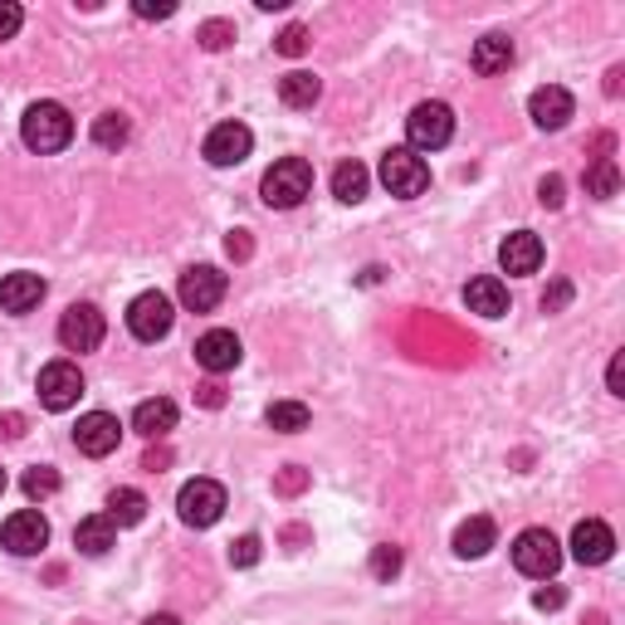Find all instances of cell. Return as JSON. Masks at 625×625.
I'll use <instances>...</instances> for the list:
<instances>
[{"label": "cell", "mask_w": 625, "mask_h": 625, "mask_svg": "<svg viewBox=\"0 0 625 625\" xmlns=\"http://www.w3.org/2000/svg\"><path fill=\"white\" fill-rule=\"evenodd\" d=\"M20 138L30 152H64L73 142V118L64 103H30L20 118Z\"/></svg>", "instance_id": "cell-1"}, {"label": "cell", "mask_w": 625, "mask_h": 625, "mask_svg": "<svg viewBox=\"0 0 625 625\" xmlns=\"http://www.w3.org/2000/svg\"><path fill=\"white\" fill-rule=\"evenodd\" d=\"M260 195L269 211H293V205H303L313 195V167L303 157H284V162H274L264 171Z\"/></svg>", "instance_id": "cell-2"}, {"label": "cell", "mask_w": 625, "mask_h": 625, "mask_svg": "<svg viewBox=\"0 0 625 625\" xmlns=\"http://www.w3.org/2000/svg\"><path fill=\"white\" fill-rule=\"evenodd\" d=\"M513 567L523 572V577H533V582H547V577H557V567H562V543L547 528H528V533H518L513 537Z\"/></svg>", "instance_id": "cell-3"}, {"label": "cell", "mask_w": 625, "mask_h": 625, "mask_svg": "<svg viewBox=\"0 0 625 625\" xmlns=\"http://www.w3.org/2000/svg\"><path fill=\"white\" fill-rule=\"evenodd\" d=\"M376 177H382V187L391 195H401V201H415V195L431 187V167H425V157H415L411 147H391L382 157V167H376Z\"/></svg>", "instance_id": "cell-4"}, {"label": "cell", "mask_w": 625, "mask_h": 625, "mask_svg": "<svg viewBox=\"0 0 625 625\" xmlns=\"http://www.w3.org/2000/svg\"><path fill=\"white\" fill-rule=\"evenodd\" d=\"M171 323H177V309H171L162 289H147L128 303V333L138 342H162L171 333Z\"/></svg>", "instance_id": "cell-5"}, {"label": "cell", "mask_w": 625, "mask_h": 625, "mask_svg": "<svg viewBox=\"0 0 625 625\" xmlns=\"http://www.w3.org/2000/svg\"><path fill=\"white\" fill-rule=\"evenodd\" d=\"M406 138H411V152H440V147L455 138V113H450L445 103H421V108H411Z\"/></svg>", "instance_id": "cell-6"}, {"label": "cell", "mask_w": 625, "mask_h": 625, "mask_svg": "<svg viewBox=\"0 0 625 625\" xmlns=\"http://www.w3.org/2000/svg\"><path fill=\"white\" fill-rule=\"evenodd\" d=\"M177 513H181L187 528H215L220 513H225V488H220L215 480H191L177 494Z\"/></svg>", "instance_id": "cell-7"}, {"label": "cell", "mask_w": 625, "mask_h": 625, "mask_svg": "<svg viewBox=\"0 0 625 625\" xmlns=\"http://www.w3.org/2000/svg\"><path fill=\"white\" fill-rule=\"evenodd\" d=\"M0 547H6V553H16V557L44 553V547H49V523H44V513H34V508L10 513V518L0 523Z\"/></svg>", "instance_id": "cell-8"}, {"label": "cell", "mask_w": 625, "mask_h": 625, "mask_svg": "<svg viewBox=\"0 0 625 625\" xmlns=\"http://www.w3.org/2000/svg\"><path fill=\"white\" fill-rule=\"evenodd\" d=\"M103 333H108V323L93 303H69L64 317H59V342H64L69 352H93L98 342H103Z\"/></svg>", "instance_id": "cell-9"}, {"label": "cell", "mask_w": 625, "mask_h": 625, "mask_svg": "<svg viewBox=\"0 0 625 625\" xmlns=\"http://www.w3.org/2000/svg\"><path fill=\"white\" fill-rule=\"evenodd\" d=\"M34 391H40L44 411H69V406H79V396H83V372L73 362H49Z\"/></svg>", "instance_id": "cell-10"}, {"label": "cell", "mask_w": 625, "mask_h": 625, "mask_svg": "<svg viewBox=\"0 0 625 625\" xmlns=\"http://www.w3.org/2000/svg\"><path fill=\"white\" fill-rule=\"evenodd\" d=\"M118 440H122V425H118V415H108V411H89V415H79V425H73V445H79V455H89V460L113 455Z\"/></svg>", "instance_id": "cell-11"}, {"label": "cell", "mask_w": 625, "mask_h": 625, "mask_svg": "<svg viewBox=\"0 0 625 625\" xmlns=\"http://www.w3.org/2000/svg\"><path fill=\"white\" fill-rule=\"evenodd\" d=\"M250 147H254V132L244 128V122H215V128L205 132V162L240 167L244 157H250Z\"/></svg>", "instance_id": "cell-12"}, {"label": "cell", "mask_w": 625, "mask_h": 625, "mask_svg": "<svg viewBox=\"0 0 625 625\" xmlns=\"http://www.w3.org/2000/svg\"><path fill=\"white\" fill-rule=\"evenodd\" d=\"M220 299H225V274L215 264H195L181 274V303L191 313H211V309H220Z\"/></svg>", "instance_id": "cell-13"}, {"label": "cell", "mask_w": 625, "mask_h": 625, "mask_svg": "<svg viewBox=\"0 0 625 625\" xmlns=\"http://www.w3.org/2000/svg\"><path fill=\"white\" fill-rule=\"evenodd\" d=\"M240 357H244V347H240V337L230 333V327H211L205 337H195V362H201L211 376L235 372Z\"/></svg>", "instance_id": "cell-14"}, {"label": "cell", "mask_w": 625, "mask_h": 625, "mask_svg": "<svg viewBox=\"0 0 625 625\" xmlns=\"http://www.w3.org/2000/svg\"><path fill=\"white\" fill-rule=\"evenodd\" d=\"M572 113H577V103H572V93L562 89V83H543V89H533V98H528V118H533L543 132L567 128Z\"/></svg>", "instance_id": "cell-15"}, {"label": "cell", "mask_w": 625, "mask_h": 625, "mask_svg": "<svg viewBox=\"0 0 625 625\" xmlns=\"http://www.w3.org/2000/svg\"><path fill=\"white\" fill-rule=\"evenodd\" d=\"M616 553V533L606 528L602 518H582L577 528H572V557L582 562V567H602Z\"/></svg>", "instance_id": "cell-16"}, {"label": "cell", "mask_w": 625, "mask_h": 625, "mask_svg": "<svg viewBox=\"0 0 625 625\" xmlns=\"http://www.w3.org/2000/svg\"><path fill=\"white\" fill-rule=\"evenodd\" d=\"M498 264L504 274H537L543 269V240L533 230H513V235L498 244Z\"/></svg>", "instance_id": "cell-17"}, {"label": "cell", "mask_w": 625, "mask_h": 625, "mask_svg": "<svg viewBox=\"0 0 625 625\" xmlns=\"http://www.w3.org/2000/svg\"><path fill=\"white\" fill-rule=\"evenodd\" d=\"M40 299H44V279L30 274V269H16V274L0 279V309L6 313H30L40 309Z\"/></svg>", "instance_id": "cell-18"}, {"label": "cell", "mask_w": 625, "mask_h": 625, "mask_svg": "<svg viewBox=\"0 0 625 625\" xmlns=\"http://www.w3.org/2000/svg\"><path fill=\"white\" fill-rule=\"evenodd\" d=\"M73 547H79L83 557H103L118 547V523L108 518V513H89V518H79V528H73Z\"/></svg>", "instance_id": "cell-19"}, {"label": "cell", "mask_w": 625, "mask_h": 625, "mask_svg": "<svg viewBox=\"0 0 625 625\" xmlns=\"http://www.w3.org/2000/svg\"><path fill=\"white\" fill-rule=\"evenodd\" d=\"M464 303H470V313L480 317H504L508 313V284L494 274H480L464 284Z\"/></svg>", "instance_id": "cell-20"}, {"label": "cell", "mask_w": 625, "mask_h": 625, "mask_svg": "<svg viewBox=\"0 0 625 625\" xmlns=\"http://www.w3.org/2000/svg\"><path fill=\"white\" fill-rule=\"evenodd\" d=\"M132 431L147 435V440H162L177 431V401H167V396H152V401H142L138 411H132Z\"/></svg>", "instance_id": "cell-21"}, {"label": "cell", "mask_w": 625, "mask_h": 625, "mask_svg": "<svg viewBox=\"0 0 625 625\" xmlns=\"http://www.w3.org/2000/svg\"><path fill=\"white\" fill-rule=\"evenodd\" d=\"M494 537H498L494 518H484V513H480V518H464L460 528H455V557H464V562L484 557L488 547H494Z\"/></svg>", "instance_id": "cell-22"}, {"label": "cell", "mask_w": 625, "mask_h": 625, "mask_svg": "<svg viewBox=\"0 0 625 625\" xmlns=\"http://www.w3.org/2000/svg\"><path fill=\"white\" fill-rule=\"evenodd\" d=\"M474 69L480 73H508L513 69V40L508 34H484V40H474Z\"/></svg>", "instance_id": "cell-23"}, {"label": "cell", "mask_w": 625, "mask_h": 625, "mask_svg": "<svg viewBox=\"0 0 625 625\" xmlns=\"http://www.w3.org/2000/svg\"><path fill=\"white\" fill-rule=\"evenodd\" d=\"M317 98H323V83H317L309 69H293L279 79V103L284 108H313Z\"/></svg>", "instance_id": "cell-24"}, {"label": "cell", "mask_w": 625, "mask_h": 625, "mask_svg": "<svg viewBox=\"0 0 625 625\" xmlns=\"http://www.w3.org/2000/svg\"><path fill=\"white\" fill-rule=\"evenodd\" d=\"M108 518H113L118 528H138L147 518V494L142 488H113V494H108Z\"/></svg>", "instance_id": "cell-25"}, {"label": "cell", "mask_w": 625, "mask_h": 625, "mask_svg": "<svg viewBox=\"0 0 625 625\" xmlns=\"http://www.w3.org/2000/svg\"><path fill=\"white\" fill-rule=\"evenodd\" d=\"M366 187H372V171H366L362 162H342V167L333 171V195H337L342 205L366 201Z\"/></svg>", "instance_id": "cell-26"}, {"label": "cell", "mask_w": 625, "mask_h": 625, "mask_svg": "<svg viewBox=\"0 0 625 625\" xmlns=\"http://www.w3.org/2000/svg\"><path fill=\"white\" fill-rule=\"evenodd\" d=\"M264 421H269V431H279V435H299V431H309V406L303 401H274V406L264 411Z\"/></svg>", "instance_id": "cell-27"}, {"label": "cell", "mask_w": 625, "mask_h": 625, "mask_svg": "<svg viewBox=\"0 0 625 625\" xmlns=\"http://www.w3.org/2000/svg\"><path fill=\"white\" fill-rule=\"evenodd\" d=\"M616 191H621V167H616V157H596V162L586 167V195H596V201H611Z\"/></svg>", "instance_id": "cell-28"}, {"label": "cell", "mask_w": 625, "mask_h": 625, "mask_svg": "<svg viewBox=\"0 0 625 625\" xmlns=\"http://www.w3.org/2000/svg\"><path fill=\"white\" fill-rule=\"evenodd\" d=\"M93 142L98 147H122V142H128V118H122V113L93 118Z\"/></svg>", "instance_id": "cell-29"}, {"label": "cell", "mask_w": 625, "mask_h": 625, "mask_svg": "<svg viewBox=\"0 0 625 625\" xmlns=\"http://www.w3.org/2000/svg\"><path fill=\"white\" fill-rule=\"evenodd\" d=\"M401 547L396 543H382V547H372V577L376 582H391V577H401Z\"/></svg>", "instance_id": "cell-30"}, {"label": "cell", "mask_w": 625, "mask_h": 625, "mask_svg": "<svg viewBox=\"0 0 625 625\" xmlns=\"http://www.w3.org/2000/svg\"><path fill=\"white\" fill-rule=\"evenodd\" d=\"M24 494H30V498H54V494H59V470H49V464H34V470L24 474Z\"/></svg>", "instance_id": "cell-31"}, {"label": "cell", "mask_w": 625, "mask_h": 625, "mask_svg": "<svg viewBox=\"0 0 625 625\" xmlns=\"http://www.w3.org/2000/svg\"><path fill=\"white\" fill-rule=\"evenodd\" d=\"M195 40H201V49H211L215 54V49H225L230 40H235V24L230 20H205L201 30H195Z\"/></svg>", "instance_id": "cell-32"}, {"label": "cell", "mask_w": 625, "mask_h": 625, "mask_svg": "<svg viewBox=\"0 0 625 625\" xmlns=\"http://www.w3.org/2000/svg\"><path fill=\"white\" fill-rule=\"evenodd\" d=\"M303 488H309V470H299V464H284V470L274 474V494H284V498H299Z\"/></svg>", "instance_id": "cell-33"}, {"label": "cell", "mask_w": 625, "mask_h": 625, "mask_svg": "<svg viewBox=\"0 0 625 625\" xmlns=\"http://www.w3.org/2000/svg\"><path fill=\"white\" fill-rule=\"evenodd\" d=\"M260 553H264V543L254 533H244L240 543H230V567H254L260 562Z\"/></svg>", "instance_id": "cell-34"}, {"label": "cell", "mask_w": 625, "mask_h": 625, "mask_svg": "<svg viewBox=\"0 0 625 625\" xmlns=\"http://www.w3.org/2000/svg\"><path fill=\"white\" fill-rule=\"evenodd\" d=\"M274 49H279L284 59H299L303 49H309V30H303V24H289V30L274 40Z\"/></svg>", "instance_id": "cell-35"}, {"label": "cell", "mask_w": 625, "mask_h": 625, "mask_svg": "<svg viewBox=\"0 0 625 625\" xmlns=\"http://www.w3.org/2000/svg\"><path fill=\"white\" fill-rule=\"evenodd\" d=\"M537 201H543L547 211H557V205L567 201V181H562L557 171H553V177H543V181H537Z\"/></svg>", "instance_id": "cell-36"}, {"label": "cell", "mask_w": 625, "mask_h": 625, "mask_svg": "<svg viewBox=\"0 0 625 625\" xmlns=\"http://www.w3.org/2000/svg\"><path fill=\"white\" fill-rule=\"evenodd\" d=\"M24 24V10L16 0H0V40H16V30Z\"/></svg>", "instance_id": "cell-37"}, {"label": "cell", "mask_w": 625, "mask_h": 625, "mask_svg": "<svg viewBox=\"0 0 625 625\" xmlns=\"http://www.w3.org/2000/svg\"><path fill=\"white\" fill-rule=\"evenodd\" d=\"M132 10H138L142 20H171L177 16V0H138Z\"/></svg>", "instance_id": "cell-38"}, {"label": "cell", "mask_w": 625, "mask_h": 625, "mask_svg": "<svg viewBox=\"0 0 625 625\" xmlns=\"http://www.w3.org/2000/svg\"><path fill=\"white\" fill-rule=\"evenodd\" d=\"M567 303H572V284H567V279H557V284L543 293V313H562Z\"/></svg>", "instance_id": "cell-39"}, {"label": "cell", "mask_w": 625, "mask_h": 625, "mask_svg": "<svg viewBox=\"0 0 625 625\" xmlns=\"http://www.w3.org/2000/svg\"><path fill=\"white\" fill-rule=\"evenodd\" d=\"M606 386H611V396H625V352H616V357H611Z\"/></svg>", "instance_id": "cell-40"}, {"label": "cell", "mask_w": 625, "mask_h": 625, "mask_svg": "<svg viewBox=\"0 0 625 625\" xmlns=\"http://www.w3.org/2000/svg\"><path fill=\"white\" fill-rule=\"evenodd\" d=\"M562 602H567V592H562V586H543V592H533V606L537 611H557Z\"/></svg>", "instance_id": "cell-41"}, {"label": "cell", "mask_w": 625, "mask_h": 625, "mask_svg": "<svg viewBox=\"0 0 625 625\" xmlns=\"http://www.w3.org/2000/svg\"><path fill=\"white\" fill-rule=\"evenodd\" d=\"M225 250H230V260H250V235H244V230H230V240H225Z\"/></svg>", "instance_id": "cell-42"}, {"label": "cell", "mask_w": 625, "mask_h": 625, "mask_svg": "<svg viewBox=\"0 0 625 625\" xmlns=\"http://www.w3.org/2000/svg\"><path fill=\"white\" fill-rule=\"evenodd\" d=\"M0 435H6V440H20V435H24V415H20V411H6V415H0Z\"/></svg>", "instance_id": "cell-43"}, {"label": "cell", "mask_w": 625, "mask_h": 625, "mask_svg": "<svg viewBox=\"0 0 625 625\" xmlns=\"http://www.w3.org/2000/svg\"><path fill=\"white\" fill-rule=\"evenodd\" d=\"M201 406H211V411L225 406V386H220V382H205V386H201Z\"/></svg>", "instance_id": "cell-44"}, {"label": "cell", "mask_w": 625, "mask_h": 625, "mask_svg": "<svg viewBox=\"0 0 625 625\" xmlns=\"http://www.w3.org/2000/svg\"><path fill=\"white\" fill-rule=\"evenodd\" d=\"M167 464H171V450H147L142 455V470H152V474H162Z\"/></svg>", "instance_id": "cell-45"}, {"label": "cell", "mask_w": 625, "mask_h": 625, "mask_svg": "<svg viewBox=\"0 0 625 625\" xmlns=\"http://www.w3.org/2000/svg\"><path fill=\"white\" fill-rule=\"evenodd\" d=\"M606 93H611V98H621V69H611V73H606Z\"/></svg>", "instance_id": "cell-46"}, {"label": "cell", "mask_w": 625, "mask_h": 625, "mask_svg": "<svg viewBox=\"0 0 625 625\" xmlns=\"http://www.w3.org/2000/svg\"><path fill=\"white\" fill-rule=\"evenodd\" d=\"M142 625H181V621H177V616H147Z\"/></svg>", "instance_id": "cell-47"}, {"label": "cell", "mask_w": 625, "mask_h": 625, "mask_svg": "<svg viewBox=\"0 0 625 625\" xmlns=\"http://www.w3.org/2000/svg\"><path fill=\"white\" fill-rule=\"evenodd\" d=\"M0 494H6V470H0Z\"/></svg>", "instance_id": "cell-48"}]
</instances>
